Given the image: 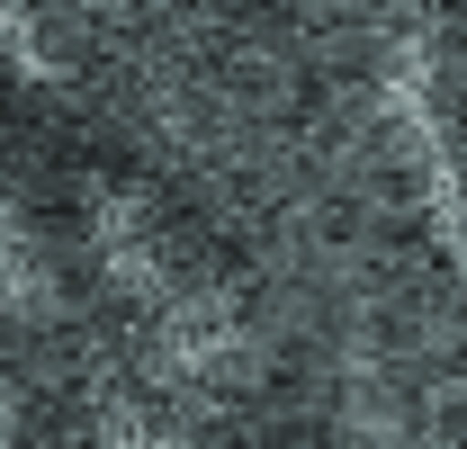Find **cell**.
Here are the masks:
<instances>
[{"instance_id": "obj_1", "label": "cell", "mask_w": 467, "mask_h": 449, "mask_svg": "<svg viewBox=\"0 0 467 449\" xmlns=\"http://www.w3.org/2000/svg\"><path fill=\"white\" fill-rule=\"evenodd\" d=\"M18 279H27V234H18V216H9V189H0V306L18 297Z\"/></svg>"}]
</instances>
